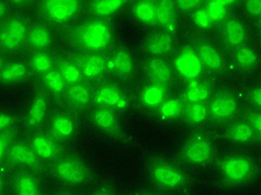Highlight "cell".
Returning a JSON list of instances; mask_svg holds the SVG:
<instances>
[{
  "instance_id": "obj_1",
  "label": "cell",
  "mask_w": 261,
  "mask_h": 195,
  "mask_svg": "<svg viewBox=\"0 0 261 195\" xmlns=\"http://www.w3.org/2000/svg\"><path fill=\"white\" fill-rule=\"evenodd\" d=\"M75 43L83 49L97 52L109 47L112 40V31L109 23L103 20H90L81 25L74 32Z\"/></svg>"
},
{
  "instance_id": "obj_2",
  "label": "cell",
  "mask_w": 261,
  "mask_h": 195,
  "mask_svg": "<svg viewBox=\"0 0 261 195\" xmlns=\"http://www.w3.org/2000/svg\"><path fill=\"white\" fill-rule=\"evenodd\" d=\"M53 172L59 181L72 185L83 184L91 179V171L87 165L73 156L59 158L53 166Z\"/></svg>"
},
{
  "instance_id": "obj_3",
  "label": "cell",
  "mask_w": 261,
  "mask_h": 195,
  "mask_svg": "<svg viewBox=\"0 0 261 195\" xmlns=\"http://www.w3.org/2000/svg\"><path fill=\"white\" fill-rule=\"evenodd\" d=\"M221 174L230 183H243L248 181L254 172V164L251 158L243 155L229 156L221 162Z\"/></svg>"
},
{
  "instance_id": "obj_4",
  "label": "cell",
  "mask_w": 261,
  "mask_h": 195,
  "mask_svg": "<svg viewBox=\"0 0 261 195\" xmlns=\"http://www.w3.org/2000/svg\"><path fill=\"white\" fill-rule=\"evenodd\" d=\"M28 27L21 18L8 19L0 27V48L6 51L19 49L27 40Z\"/></svg>"
},
{
  "instance_id": "obj_5",
  "label": "cell",
  "mask_w": 261,
  "mask_h": 195,
  "mask_svg": "<svg viewBox=\"0 0 261 195\" xmlns=\"http://www.w3.org/2000/svg\"><path fill=\"white\" fill-rule=\"evenodd\" d=\"M207 114L218 122L230 121L237 115L239 110V104L237 98L228 93L219 94L212 98L207 106Z\"/></svg>"
},
{
  "instance_id": "obj_6",
  "label": "cell",
  "mask_w": 261,
  "mask_h": 195,
  "mask_svg": "<svg viewBox=\"0 0 261 195\" xmlns=\"http://www.w3.org/2000/svg\"><path fill=\"white\" fill-rule=\"evenodd\" d=\"M79 8L80 5L75 0H48L41 6L44 15L54 22H65L72 19Z\"/></svg>"
},
{
  "instance_id": "obj_7",
  "label": "cell",
  "mask_w": 261,
  "mask_h": 195,
  "mask_svg": "<svg viewBox=\"0 0 261 195\" xmlns=\"http://www.w3.org/2000/svg\"><path fill=\"white\" fill-rule=\"evenodd\" d=\"M151 177L159 186L164 188H176L185 183V175L179 169L162 162L151 168Z\"/></svg>"
},
{
  "instance_id": "obj_8",
  "label": "cell",
  "mask_w": 261,
  "mask_h": 195,
  "mask_svg": "<svg viewBox=\"0 0 261 195\" xmlns=\"http://www.w3.org/2000/svg\"><path fill=\"white\" fill-rule=\"evenodd\" d=\"M213 147L209 141L197 137L189 141L183 149V157L192 164H207L213 158Z\"/></svg>"
},
{
  "instance_id": "obj_9",
  "label": "cell",
  "mask_w": 261,
  "mask_h": 195,
  "mask_svg": "<svg viewBox=\"0 0 261 195\" xmlns=\"http://www.w3.org/2000/svg\"><path fill=\"white\" fill-rule=\"evenodd\" d=\"M174 66L179 74L187 79H194L199 77V75L202 73L203 69L197 52H194L191 49L183 50L175 58Z\"/></svg>"
},
{
  "instance_id": "obj_10",
  "label": "cell",
  "mask_w": 261,
  "mask_h": 195,
  "mask_svg": "<svg viewBox=\"0 0 261 195\" xmlns=\"http://www.w3.org/2000/svg\"><path fill=\"white\" fill-rule=\"evenodd\" d=\"M145 72L153 84L165 86L172 80V70L167 62L162 58L154 57L149 59L145 65Z\"/></svg>"
},
{
  "instance_id": "obj_11",
  "label": "cell",
  "mask_w": 261,
  "mask_h": 195,
  "mask_svg": "<svg viewBox=\"0 0 261 195\" xmlns=\"http://www.w3.org/2000/svg\"><path fill=\"white\" fill-rule=\"evenodd\" d=\"M9 161L17 165H23L28 168H39L40 159L35 154L32 147L22 143H16L10 145L7 152Z\"/></svg>"
},
{
  "instance_id": "obj_12",
  "label": "cell",
  "mask_w": 261,
  "mask_h": 195,
  "mask_svg": "<svg viewBox=\"0 0 261 195\" xmlns=\"http://www.w3.org/2000/svg\"><path fill=\"white\" fill-rule=\"evenodd\" d=\"M80 69L82 74L88 78H97L109 68V62L99 54L93 52L81 59Z\"/></svg>"
},
{
  "instance_id": "obj_13",
  "label": "cell",
  "mask_w": 261,
  "mask_h": 195,
  "mask_svg": "<svg viewBox=\"0 0 261 195\" xmlns=\"http://www.w3.org/2000/svg\"><path fill=\"white\" fill-rule=\"evenodd\" d=\"M31 147L38 158L49 161L55 158L59 152V146L55 138L47 135H36L31 141Z\"/></svg>"
},
{
  "instance_id": "obj_14",
  "label": "cell",
  "mask_w": 261,
  "mask_h": 195,
  "mask_svg": "<svg viewBox=\"0 0 261 195\" xmlns=\"http://www.w3.org/2000/svg\"><path fill=\"white\" fill-rule=\"evenodd\" d=\"M47 107H48V102H47L45 94H37L34 97L31 106H29L26 116V125L32 129L38 128L45 120Z\"/></svg>"
},
{
  "instance_id": "obj_15",
  "label": "cell",
  "mask_w": 261,
  "mask_h": 195,
  "mask_svg": "<svg viewBox=\"0 0 261 195\" xmlns=\"http://www.w3.org/2000/svg\"><path fill=\"white\" fill-rule=\"evenodd\" d=\"M145 48L149 54L154 56L167 55L173 49V38L167 32L152 34L145 41Z\"/></svg>"
},
{
  "instance_id": "obj_16",
  "label": "cell",
  "mask_w": 261,
  "mask_h": 195,
  "mask_svg": "<svg viewBox=\"0 0 261 195\" xmlns=\"http://www.w3.org/2000/svg\"><path fill=\"white\" fill-rule=\"evenodd\" d=\"M222 36L224 43L232 48H239L245 43L247 32L245 26L238 20L231 19L224 22L222 27Z\"/></svg>"
},
{
  "instance_id": "obj_17",
  "label": "cell",
  "mask_w": 261,
  "mask_h": 195,
  "mask_svg": "<svg viewBox=\"0 0 261 195\" xmlns=\"http://www.w3.org/2000/svg\"><path fill=\"white\" fill-rule=\"evenodd\" d=\"M109 68L120 77H128L133 73L134 65L128 52L125 49H120L110 59Z\"/></svg>"
},
{
  "instance_id": "obj_18",
  "label": "cell",
  "mask_w": 261,
  "mask_h": 195,
  "mask_svg": "<svg viewBox=\"0 0 261 195\" xmlns=\"http://www.w3.org/2000/svg\"><path fill=\"white\" fill-rule=\"evenodd\" d=\"M93 120H94V123L96 124L99 128L104 129L105 132L115 135V136H118V135H120L121 131H120V125H118L117 117L110 108H106V107L97 108L93 113Z\"/></svg>"
},
{
  "instance_id": "obj_19",
  "label": "cell",
  "mask_w": 261,
  "mask_h": 195,
  "mask_svg": "<svg viewBox=\"0 0 261 195\" xmlns=\"http://www.w3.org/2000/svg\"><path fill=\"white\" fill-rule=\"evenodd\" d=\"M27 41L29 46L35 50H44L51 45V35L48 28L44 25H34L31 29H28Z\"/></svg>"
},
{
  "instance_id": "obj_20",
  "label": "cell",
  "mask_w": 261,
  "mask_h": 195,
  "mask_svg": "<svg viewBox=\"0 0 261 195\" xmlns=\"http://www.w3.org/2000/svg\"><path fill=\"white\" fill-rule=\"evenodd\" d=\"M197 55L202 66L211 70H218L222 67V58L219 51L212 45L201 43L198 46Z\"/></svg>"
},
{
  "instance_id": "obj_21",
  "label": "cell",
  "mask_w": 261,
  "mask_h": 195,
  "mask_svg": "<svg viewBox=\"0 0 261 195\" xmlns=\"http://www.w3.org/2000/svg\"><path fill=\"white\" fill-rule=\"evenodd\" d=\"M227 136L233 143L247 144L250 143L254 136H256V134H254L250 124L247 121H242L236 122L232 125L229 126L227 129Z\"/></svg>"
},
{
  "instance_id": "obj_22",
  "label": "cell",
  "mask_w": 261,
  "mask_h": 195,
  "mask_svg": "<svg viewBox=\"0 0 261 195\" xmlns=\"http://www.w3.org/2000/svg\"><path fill=\"white\" fill-rule=\"evenodd\" d=\"M50 131L56 138L67 140L73 136L75 132V123L67 115L57 114L51 120Z\"/></svg>"
},
{
  "instance_id": "obj_23",
  "label": "cell",
  "mask_w": 261,
  "mask_h": 195,
  "mask_svg": "<svg viewBox=\"0 0 261 195\" xmlns=\"http://www.w3.org/2000/svg\"><path fill=\"white\" fill-rule=\"evenodd\" d=\"M67 99L69 105L74 108H85L90 105L92 100V93L90 87L85 84H80L70 86L67 91Z\"/></svg>"
},
{
  "instance_id": "obj_24",
  "label": "cell",
  "mask_w": 261,
  "mask_h": 195,
  "mask_svg": "<svg viewBox=\"0 0 261 195\" xmlns=\"http://www.w3.org/2000/svg\"><path fill=\"white\" fill-rule=\"evenodd\" d=\"M95 102L106 106H122L124 98L122 92L116 86L104 85L98 88L94 96Z\"/></svg>"
},
{
  "instance_id": "obj_25",
  "label": "cell",
  "mask_w": 261,
  "mask_h": 195,
  "mask_svg": "<svg viewBox=\"0 0 261 195\" xmlns=\"http://www.w3.org/2000/svg\"><path fill=\"white\" fill-rule=\"evenodd\" d=\"M28 69L22 63H11L0 69V81L5 84H13L25 79Z\"/></svg>"
},
{
  "instance_id": "obj_26",
  "label": "cell",
  "mask_w": 261,
  "mask_h": 195,
  "mask_svg": "<svg viewBox=\"0 0 261 195\" xmlns=\"http://www.w3.org/2000/svg\"><path fill=\"white\" fill-rule=\"evenodd\" d=\"M17 195H40V188L36 179L31 174L21 173L16 176L14 182Z\"/></svg>"
},
{
  "instance_id": "obj_27",
  "label": "cell",
  "mask_w": 261,
  "mask_h": 195,
  "mask_svg": "<svg viewBox=\"0 0 261 195\" xmlns=\"http://www.w3.org/2000/svg\"><path fill=\"white\" fill-rule=\"evenodd\" d=\"M165 98V90L161 85L151 84L144 88V91L142 92L141 99L142 103L150 108L158 107V106L163 103Z\"/></svg>"
},
{
  "instance_id": "obj_28",
  "label": "cell",
  "mask_w": 261,
  "mask_h": 195,
  "mask_svg": "<svg viewBox=\"0 0 261 195\" xmlns=\"http://www.w3.org/2000/svg\"><path fill=\"white\" fill-rule=\"evenodd\" d=\"M133 13L135 18L144 23L156 22V7L155 3L140 2L134 6Z\"/></svg>"
},
{
  "instance_id": "obj_29",
  "label": "cell",
  "mask_w": 261,
  "mask_h": 195,
  "mask_svg": "<svg viewBox=\"0 0 261 195\" xmlns=\"http://www.w3.org/2000/svg\"><path fill=\"white\" fill-rule=\"evenodd\" d=\"M58 72L62 75L65 84L69 86L80 84L83 77L79 65H76L73 62H63L59 66Z\"/></svg>"
},
{
  "instance_id": "obj_30",
  "label": "cell",
  "mask_w": 261,
  "mask_h": 195,
  "mask_svg": "<svg viewBox=\"0 0 261 195\" xmlns=\"http://www.w3.org/2000/svg\"><path fill=\"white\" fill-rule=\"evenodd\" d=\"M156 7V22L161 23L164 28L173 29L174 11L172 4L168 2H160L155 4Z\"/></svg>"
},
{
  "instance_id": "obj_31",
  "label": "cell",
  "mask_w": 261,
  "mask_h": 195,
  "mask_svg": "<svg viewBox=\"0 0 261 195\" xmlns=\"http://www.w3.org/2000/svg\"><path fill=\"white\" fill-rule=\"evenodd\" d=\"M186 96L190 103L202 104L210 96V90L206 85L199 81H193L187 88Z\"/></svg>"
},
{
  "instance_id": "obj_32",
  "label": "cell",
  "mask_w": 261,
  "mask_h": 195,
  "mask_svg": "<svg viewBox=\"0 0 261 195\" xmlns=\"http://www.w3.org/2000/svg\"><path fill=\"white\" fill-rule=\"evenodd\" d=\"M123 5L122 0H98L92 3V10L98 17H109L115 14Z\"/></svg>"
},
{
  "instance_id": "obj_33",
  "label": "cell",
  "mask_w": 261,
  "mask_h": 195,
  "mask_svg": "<svg viewBox=\"0 0 261 195\" xmlns=\"http://www.w3.org/2000/svg\"><path fill=\"white\" fill-rule=\"evenodd\" d=\"M234 58L237 64H238L240 67L246 69H251L253 67H256V65L258 64V56L256 54V51L245 46H241L239 48H237Z\"/></svg>"
},
{
  "instance_id": "obj_34",
  "label": "cell",
  "mask_w": 261,
  "mask_h": 195,
  "mask_svg": "<svg viewBox=\"0 0 261 195\" xmlns=\"http://www.w3.org/2000/svg\"><path fill=\"white\" fill-rule=\"evenodd\" d=\"M207 117V109L202 104L191 103L186 108V118L192 125H200Z\"/></svg>"
},
{
  "instance_id": "obj_35",
  "label": "cell",
  "mask_w": 261,
  "mask_h": 195,
  "mask_svg": "<svg viewBox=\"0 0 261 195\" xmlns=\"http://www.w3.org/2000/svg\"><path fill=\"white\" fill-rule=\"evenodd\" d=\"M32 68L38 74H46L53 69V59L45 51H39L34 54L31 59Z\"/></svg>"
},
{
  "instance_id": "obj_36",
  "label": "cell",
  "mask_w": 261,
  "mask_h": 195,
  "mask_svg": "<svg viewBox=\"0 0 261 195\" xmlns=\"http://www.w3.org/2000/svg\"><path fill=\"white\" fill-rule=\"evenodd\" d=\"M44 81L46 86L56 94L63 93L65 91V87H66V84H65L62 75L59 74L58 70L54 69L49 70L48 73H46L44 75Z\"/></svg>"
},
{
  "instance_id": "obj_37",
  "label": "cell",
  "mask_w": 261,
  "mask_h": 195,
  "mask_svg": "<svg viewBox=\"0 0 261 195\" xmlns=\"http://www.w3.org/2000/svg\"><path fill=\"white\" fill-rule=\"evenodd\" d=\"M182 113V104L177 99H169L160 105V116L162 118H175Z\"/></svg>"
},
{
  "instance_id": "obj_38",
  "label": "cell",
  "mask_w": 261,
  "mask_h": 195,
  "mask_svg": "<svg viewBox=\"0 0 261 195\" xmlns=\"http://www.w3.org/2000/svg\"><path fill=\"white\" fill-rule=\"evenodd\" d=\"M232 4L231 2H209L205 6V11L209 15L211 20L219 21L223 19L227 15V5Z\"/></svg>"
},
{
  "instance_id": "obj_39",
  "label": "cell",
  "mask_w": 261,
  "mask_h": 195,
  "mask_svg": "<svg viewBox=\"0 0 261 195\" xmlns=\"http://www.w3.org/2000/svg\"><path fill=\"white\" fill-rule=\"evenodd\" d=\"M193 20L195 25L200 28H209L213 23L205 9H199L195 11L193 15Z\"/></svg>"
},
{
  "instance_id": "obj_40",
  "label": "cell",
  "mask_w": 261,
  "mask_h": 195,
  "mask_svg": "<svg viewBox=\"0 0 261 195\" xmlns=\"http://www.w3.org/2000/svg\"><path fill=\"white\" fill-rule=\"evenodd\" d=\"M11 138H13V135H11L10 132L0 133V161H3L5 155L7 154L10 147Z\"/></svg>"
},
{
  "instance_id": "obj_41",
  "label": "cell",
  "mask_w": 261,
  "mask_h": 195,
  "mask_svg": "<svg viewBox=\"0 0 261 195\" xmlns=\"http://www.w3.org/2000/svg\"><path fill=\"white\" fill-rule=\"evenodd\" d=\"M246 9L248 14L253 18H260L261 15V2L260 0H250L246 3Z\"/></svg>"
},
{
  "instance_id": "obj_42",
  "label": "cell",
  "mask_w": 261,
  "mask_h": 195,
  "mask_svg": "<svg viewBox=\"0 0 261 195\" xmlns=\"http://www.w3.org/2000/svg\"><path fill=\"white\" fill-rule=\"evenodd\" d=\"M247 122L250 124V126L252 127L254 134L260 135V133H261V116H260V113H258V112H253V113L249 115V118H248Z\"/></svg>"
},
{
  "instance_id": "obj_43",
  "label": "cell",
  "mask_w": 261,
  "mask_h": 195,
  "mask_svg": "<svg viewBox=\"0 0 261 195\" xmlns=\"http://www.w3.org/2000/svg\"><path fill=\"white\" fill-rule=\"evenodd\" d=\"M15 118L6 113H0V133L7 132L8 129L13 126Z\"/></svg>"
},
{
  "instance_id": "obj_44",
  "label": "cell",
  "mask_w": 261,
  "mask_h": 195,
  "mask_svg": "<svg viewBox=\"0 0 261 195\" xmlns=\"http://www.w3.org/2000/svg\"><path fill=\"white\" fill-rule=\"evenodd\" d=\"M249 99L252 103L254 107H260L261 106V90L260 87H254L249 94Z\"/></svg>"
},
{
  "instance_id": "obj_45",
  "label": "cell",
  "mask_w": 261,
  "mask_h": 195,
  "mask_svg": "<svg viewBox=\"0 0 261 195\" xmlns=\"http://www.w3.org/2000/svg\"><path fill=\"white\" fill-rule=\"evenodd\" d=\"M177 5H179L183 10H191V9L197 7L199 3L198 2H190V0H188V2H179L177 3Z\"/></svg>"
},
{
  "instance_id": "obj_46",
  "label": "cell",
  "mask_w": 261,
  "mask_h": 195,
  "mask_svg": "<svg viewBox=\"0 0 261 195\" xmlns=\"http://www.w3.org/2000/svg\"><path fill=\"white\" fill-rule=\"evenodd\" d=\"M6 13H7V7H6V5L3 2H0V18L4 17Z\"/></svg>"
},
{
  "instance_id": "obj_47",
  "label": "cell",
  "mask_w": 261,
  "mask_h": 195,
  "mask_svg": "<svg viewBox=\"0 0 261 195\" xmlns=\"http://www.w3.org/2000/svg\"><path fill=\"white\" fill-rule=\"evenodd\" d=\"M3 188H4V180H3L2 175H0V192L3 191Z\"/></svg>"
},
{
  "instance_id": "obj_48",
  "label": "cell",
  "mask_w": 261,
  "mask_h": 195,
  "mask_svg": "<svg viewBox=\"0 0 261 195\" xmlns=\"http://www.w3.org/2000/svg\"><path fill=\"white\" fill-rule=\"evenodd\" d=\"M94 195H110V194H108L106 192H97V193H95Z\"/></svg>"
},
{
  "instance_id": "obj_49",
  "label": "cell",
  "mask_w": 261,
  "mask_h": 195,
  "mask_svg": "<svg viewBox=\"0 0 261 195\" xmlns=\"http://www.w3.org/2000/svg\"><path fill=\"white\" fill-rule=\"evenodd\" d=\"M3 68V62H2V59H0V69Z\"/></svg>"
},
{
  "instance_id": "obj_50",
  "label": "cell",
  "mask_w": 261,
  "mask_h": 195,
  "mask_svg": "<svg viewBox=\"0 0 261 195\" xmlns=\"http://www.w3.org/2000/svg\"><path fill=\"white\" fill-rule=\"evenodd\" d=\"M59 195H72V194H67V193H64V194H59Z\"/></svg>"
}]
</instances>
